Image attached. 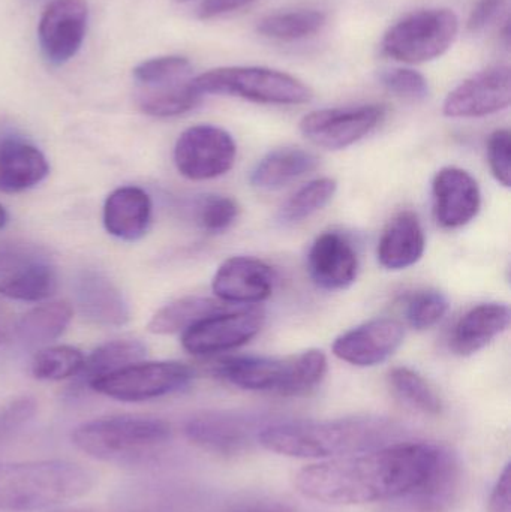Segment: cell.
<instances>
[{"label":"cell","mask_w":511,"mask_h":512,"mask_svg":"<svg viewBox=\"0 0 511 512\" xmlns=\"http://www.w3.org/2000/svg\"><path fill=\"white\" fill-rule=\"evenodd\" d=\"M438 453V444L398 442L306 466L296 475V486L303 496L321 504L392 502L428 477Z\"/></svg>","instance_id":"obj_1"},{"label":"cell","mask_w":511,"mask_h":512,"mask_svg":"<svg viewBox=\"0 0 511 512\" xmlns=\"http://www.w3.org/2000/svg\"><path fill=\"white\" fill-rule=\"evenodd\" d=\"M404 435L399 424L381 417L278 421L263 427L258 444L281 456L330 460L398 444Z\"/></svg>","instance_id":"obj_2"},{"label":"cell","mask_w":511,"mask_h":512,"mask_svg":"<svg viewBox=\"0 0 511 512\" xmlns=\"http://www.w3.org/2000/svg\"><path fill=\"white\" fill-rule=\"evenodd\" d=\"M92 471L66 460L0 463V511H38L83 498Z\"/></svg>","instance_id":"obj_3"},{"label":"cell","mask_w":511,"mask_h":512,"mask_svg":"<svg viewBox=\"0 0 511 512\" xmlns=\"http://www.w3.org/2000/svg\"><path fill=\"white\" fill-rule=\"evenodd\" d=\"M327 357L320 349H308L290 357H233L216 364V378L246 391L279 396H306L327 375Z\"/></svg>","instance_id":"obj_4"},{"label":"cell","mask_w":511,"mask_h":512,"mask_svg":"<svg viewBox=\"0 0 511 512\" xmlns=\"http://www.w3.org/2000/svg\"><path fill=\"white\" fill-rule=\"evenodd\" d=\"M173 430L161 418L119 415L81 424L72 433L78 450L104 462L137 463L164 450Z\"/></svg>","instance_id":"obj_5"},{"label":"cell","mask_w":511,"mask_h":512,"mask_svg":"<svg viewBox=\"0 0 511 512\" xmlns=\"http://www.w3.org/2000/svg\"><path fill=\"white\" fill-rule=\"evenodd\" d=\"M201 95L237 96L269 105H300L312 99V90L299 78L260 66H227L194 78Z\"/></svg>","instance_id":"obj_6"},{"label":"cell","mask_w":511,"mask_h":512,"mask_svg":"<svg viewBox=\"0 0 511 512\" xmlns=\"http://www.w3.org/2000/svg\"><path fill=\"white\" fill-rule=\"evenodd\" d=\"M459 32V20L450 9H425L407 15L390 27L381 50L398 62L425 63L443 56Z\"/></svg>","instance_id":"obj_7"},{"label":"cell","mask_w":511,"mask_h":512,"mask_svg":"<svg viewBox=\"0 0 511 512\" xmlns=\"http://www.w3.org/2000/svg\"><path fill=\"white\" fill-rule=\"evenodd\" d=\"M194 376V369L179 361H138L95 379L89 387L120 402H146L183 390Z\"/></svg>","instance_id":"obj_8"},{"label":"cell","mask_w":511,"mask_h":512,"mask_svg":"<svg viewBox=\"0 0 511 512\" xmlns=\"http://www.w3.org/2000/svg\"><path fill=\"white\" fill-rule=\"evenodd\" d=\"M237 146L225 129L197 125L186 129L174 147V164L186 179L194 182L218 179L236 162Z\"/></svg>","instance_id":"obj_9"},{"label":"cell","mask_w":511,"mask_h":512,"mask_svg":"<svg viewBox=\"0 0 511 512\" xmlns=\"http://www.w3.org/2000/svg\"><path fill=\"white\" fill-rule=\"evenodd\" d=\"M384 116L383 105L326 108L303 117L300 131L315 146L342 150L368 137L383 122Z\"/></svg>","instance_id":"obj_10"},{"label":"cell","mask_w":511,"mask_h":512,"mask_svg":"<svg viewBox=\"0 0 511 512\" xmlns=\"http://www.w3.org/2000/svg\"><path fill=\"white\" fill-rule=\"evenodd\" d=\"M264 321L266 316L261 310H224L188 328L183 333L182 345L195 357H212L233 351L258 336Z\"/></svg>","instance_id":"obj_11"},{"label":"cell","mask_w":511,"mask_h":512,"mask_svg":"<svg viewBox=\"0 0 511 512\" xmlns=\"http://www.w3.org/2000/svg\"><path fill=\"white\" fill-rule=\"evenodd\" d=\"M266 426L251 415L239 412H200L185 423V435L192 444L210 453L236 456L254 444Z\"/></svg>","instance_id":"obj_12"},{"label":"cell","mask_w":511,"mask_h":512,"mask_svg":"<svg viewBox=\"0 0 511 512\" xmlns=\"http://www.w3.org/2000/svg\"><path fill=\"white\" fill-rule=\"evenodd\" d=\"M464 469L458 454L440 445L437 462L428 477L407 495L395 499L386 512H450L462 495Z\"/></svg>","instance_id":"obj_13"},{"label":"cell","mask_w":511,"mask_h":512,"mask_svg":"<svg viewBox=\"0 0 511 512\" xmlns=\"http://www.w3.org/2000/svg\"><path fill=\"white\" fill-rule=\"evenodd\" d=\"M511 72L509 66H492L477 72L449 93L443 105L444 116L477 119L509 108Z\"/></svg>","instance_id":"obj_14"},{"label":"cell","mask_w":511,"mask_h":512,"mask_svg":"<svg viewBox=\"0 0 511 512\" xmlns=\"http://www.w3.org/2000/svg\"><path fill=\"white\" fill-rule=\"evenodd\" d=\"M89 8L86 0H51L39 20L42 53L54 65H62L77 54L86 35Z\"/></svg>","instance_id":"obj_15"},{"label":"cell","mask_w":511,"mask_h":512,"mask_svg":"<svg viewBox=\"0 0 511 512\" xmlns=\"http://www.w3.org/2000/svg\"><path fill=\"white\" fill-rule=\"evenodd\" d=\"M404 337V325L396 319H371L341 334L333 343V354L351 366L374 367L389 360Z\"/></svg>","instance_id":"obj_16"},{"label":"cell","mask_w":511,"mask_h":512,"mask_svg":"<svg viewBox=\"0 0 511 512\" xmlns=\"http://www.w3.org/2000/svg\"><path fill=\"white\" fill-rule=\"evenodd\" d=\"M435 219L446 230H458L470 224L482 207L479 183L468 171L446 167L432 182Z\"/></svg>","instance_id":"obj_17"},{"label":"cell","mask_w":511,"mask_h":512,"mask_svg":"<svg viewBox=\"0 0 511 512\" xmlns=\"http://www.w3.org/2000/svg\"><path fill=\"white\" fill-rule=\"evenodd\" d=\"M272 268L252 256H231L219 265L212 288L222 303L257 304L272 295Z\"/></svg>","instance_id":"obj_18"},{"label":"cell","mask_w":511,"mask_h":512,"mask_svg":"<svg viewBox=\"0 0 511 512\" xmlns=\"http://www.w3.org/2000/svg\"><path fill=\"white\" fill-rule=\"evenodd\" d=\"M312 280L326 291H344L356 282L359 256L342 234L329 231L315 239L308 255Z\"/></svg>","instance_id":"obj_19"},{"label":"cell","mask_w":511,"mask_h":512,"mask_svg":"<svg viewBox=\"0 0 511 512\" xmlns=\"http://www.w3.org/2000/svg\"><path fill=\"white\" fill-rule=\"evenodd\" d=\"M75 300L84 318L105 327H122L129 309L122 292L98 271L87 270L75 280Z\"/></svg>","instance_id":"obj_20"},{"label":"cell","mask_w":511,"mask_h":512,"mask_svg":"<svg viewBox=\"0 0 511 512\" xmlns=\"http://www.w3.org/2000/svg\"><path fill=\"white\" fill-rule=\"evenodd\" d=\"M152 221V200L137 186H123L105 201L104 225L108 234L125 242L140 240Z\"/></svg>","instance_id":"obj_21"},{"label":"cell","mask_w":511,"mask_h":512,"mask_svg":"<svg viewBox=\"0 0 511 512\" xmlns=\"http://www.w3.org/2000/svg\"><path fill=\"white\" fill-rule=\"evenodd\" d=\"M510 324V309L506 304L483 303L468 310L450 336V349L461 357H470L485 349Z\"/></svg>","instance_id":"obj_22"},{"label":"cell","mask_w":511,"mask_h":512,"mask_svg":"<svg viewBox=\"0 0 511 512\" xmlns=\"http://www.w3.org/2000/svg\"><path fill=\"white\" fill-rule=\"evenodd\" d=\"M425 248V231L419 216L407 210L396 215L381 234L378 262L387 270H405L422 259Z\"/></svg>","instance_id":"obj_23"},{"label":"cell","mask_w":511,"mask_h":512,"mask_svg":"<svg viewBox=\"0 0 511 512\" xmlns=\"http://www.w3.org/2000/svg\"><path fill=\"white\" fill-rule=\"evenodd\" d=\"M41 150L17 138L0 141V192L18 194L39 185L48 176Z\"/></svg>","instance_id":"obj_24"},{"label":"cell","mask_w":511,"mask_h":512,"mask_svg":"<svg viewBox=\"0 0 511 512\" xmlns=\"http://www.w3.org/2000/svg\"><path fill=\"white\" fill-rule=\"evenodd\" d=\"M317 165L318 158L314 153L302 147H281L258 161L249 176V182L260 191H281L314 171Z\"/></svg>","instance_id":"obj_25"},{"label":"cell","mask_w":511,"mask_h":512,"mask_svg":"<svg viewBox=\"0 0 511 512\" xmlns=\"http://www.w3.org/2000/svg\"><path fill=\"white\" fill-rule=\"evenodd\" d=\"M72 315L74 310L68 301L41 304L15 322L14 334L26 345H47L65 333Z\"/></svg>","instance_id":"obj_26"},{"label":"cell","mask_w":511,"mask_h":512,"mask_svg":"<svg viewBox=\"0 0 511 512\" xmlns=\"http://www.w3.org/2000/svg\"><path fill=\"white\" fill-rule=\"evenodd\" d=\"M194 78L138 87L137 102L143 113L153 117H176L194 110L201 102Z\"/></svg>","instance_id":"obj_27"},{"label":"cell","mask_w":511,"mask_h":512,"mask_svg":"<svg viewBox=\"0 0 511 512\" xmlns=\"http://www.w3.org/2000/svg\"><path fill=\"white\" fill-rule=\"evenodd\" d=\"M56 289V271L42 258L21 265L0 280V295L27 303H38L50 298Z\"/></svg>","instance_id":"obj_28"},{"label":"cell","mask_w":511,"mask_h":512,"mask_svg":"<svg viewBox=\"0 0 511 512\" xmlns=\"http://www.w3.org/2000/svg\"><path fill=\"white\" fill-rule=\"evenodd\" d=\"M224 310H228L225 304L209 297H197V295L183 297L159 309L150 319L147 328L150 333L164 334V336L185 333L192 325Z\"/></svg>","instance_id":"obj_29"},{"label":"cell","mask_w":511,"mask_h":512,"mask_svg":"<svg viewBox=\"0 0 511 512\" xmlns=\"http://www.w3.org/2000/svg\"><path fill=\"white\" fill-rule=\"evenodd\" d=\"M147 348L143 342L137 339H119L98 346L89 357L84 358L81 367V381L87 385L101 376L116 372L129 364L138 363L146 357Z\"/></svg>","instance_id":"obj_30"},{"label":"cell","mask_w":511,"mask_h":512,"mask_svg":"<svg viewBox=\"0 0 511 512\" xmlns=\"http://www.w3.org/2000/svg\"><path fill=\"white\" fill-rule=\"evenodd\" d=\"M338 183L330 177L315 179L294 192L279 209L278 221L282 225H296L323 210L335 197Z\"/></svg>","instance_id":"obj_31"},{"label":"cell","mask_w":511,"mask_h":512,"mask_svg":"<svg viewBox=\"0 0 511 512\" xmlns=\"http://www.w3.org/2000/svg\"><path fill=\"white\" fill-rule=\"evenodd\" d=\"M324 12L315 9L282 12L263 18L258 23V32L276 41H299L320 32L326 24Z\"/></svg>","instance_id":"obj_32"},{"label":"cell","mask_w":511,"mask_h":512,"mask_svg":"<svg viewBox=\"0 0 511 512\" xmlns=\"http://www.w3.org/2000/svg\"><path fill=\"white\" fill-rule=\"evenodd\" d=\"M389 385L395 396L410 408L426 415H440L443 412L440 394L416 370L395 367L389 373Z\"/></svg>","instance_id":"obj_33"},{"label":"cell","mask_w":511,"mask_h":512,"mask_svg":"<svg viewBox=\"0 0 511 512\" xmlns=\"http://www.w3.org/2000/svg\"><path fill=\"white\" fill-rule=\"evenodd\" d=\"M83 363V352L74 346H48L33 358L32 373L41 381H63L78 376Z\"/></svg>","instance_id":"obj_34"},{"label":"cell","mask_w":511,"mask_h":512,"mask_svg":"<svg viewBox=\"0 0 511 512\" xmlns=\"http://www.w3.org/2000/svg\"><path fill=\"white\" fill-rule=\"evenodd\" d=\"M449 310V300L435 289L414 292L407 300L405 316L414 330L425 331L435 327Z\"/></svg>","instance_id":"obj_35"},{"label":"cell","mask_w":511,"mask_h":512,"mask_svg":"<svg viewBox=\"0 0 511 512\" xmlns=\"http://www.w3.org/2000/svg\"><path fill=\"white\" fill-rule=\"evenodd\" d=\"M192 78V65L186 57L164 56L146 60L134 69L138 87L156 86Z\"/></svg>","instance_id":"obj_36"},{"label":"cell","mask_w":511,"mask_h":512,"mask_svg":"<svg viewBox=\"0 0 511 512\" xmlns=\"http://www.w3.org/2000/svg\"><path fill=\"white\" fill-rule=\"evenodd\" d=\"M240 207L236 200L222 195H210L198 207V224L210 234L225 233L239 218Z\"/></svg>","instance_id":"obj_37"},{"label":"cell","mask_w":511,"mask_h":512,"mask_svg":"<svg viewBox=\"0 0 511 512\" xmlns=\"http://www.w3.org/2000/svg\"><path fill=\"white\" fill-rule=\"evenodd\" d=\"M381 84L405 101H425L429 96L428 80L413 69H389L380 75Z\"/></svg>","instance_id":"obj_38"},{"label":"cell","mask_w":511,"mask_h":512,"mask_svg":"<svg viewBox=\"0 0 511 512\" xmlns=\"http://www.w3.org/2000/svg\"><path fill=\"white\" fill-rule=\"evenodd\" d=\"M488 162L495 180L504 188H510L511 135L507 129H498L489 138Z\"/></svg>","instance_id":"obj_39"},{"label":"cell","mask_w":511,"mask_h":512,"mask_svg":"<svg viewBox=\"0 0 511 512\" xmlns=\"http://www.w3.org/2000/svg\"><path fill=\"white\" fill-rule=\"evenodd\" d=\"M36 412V402L33 397L23 396L11 400L0 409V445L20 432Z\"/></svg>","instance_id":"obj_40"},{"label":"cell","mask_w":511,"mask_h":512,"mask_svg":"<svg viewBox=\"0 0 511 512\" xmlns=\"http://www.w3.org/2000/svg\"><path fill=\"white\" fill-rule=\"evenodd\" d=\"M506 5L507 0H477L468 18V30L474 33L482 32L500 17Z\"/></svg>","instance_id":"obj_41"},{"label":"cell","mask_w":511,"mask_h":512,"mask_svg":"<svg viewBox=\"0 0 511 512\" xmlns=\"http://www.w3.org/2000/svg\"><path fill=\"white\" fill-rule=\"evenodd\" d=\"M36 258L39 256L24 246H0V280Z\"/></svg>","instance_id":"obj_42"},{"label":"cell","mask_w":511,"mask_h":512,"mask_svg":"<svg viewBox=\"0 0 511 512\" xmlns=\"http://www.w3.org/2000/svg\"><path fill=\"white\" fill-rule=\"evenodd\" d=\"M254 2L255 0H203L198 8V17L201 20H210L239 11Z\"/></svg>","instance_id":"obj_43"},{"label":"cell","mask_w":511,"mask_h":512,"mask_svg":"<svg viewBox=\"0 0 511 512\" xmlns=\"http://www.w3.org/2000/svg\"><path fill=\"white\" fill-rule=\"evenodd\" d=\"M510 478V465H507L503 474L498 478L494 492L489 499V512H511Z\"/></svg>","instance_id":"obj_44"},{"label":"cell","mask_w":511,"mask_h":512,"mask_svg":"<svg viewBox=\"0 0 511 512\" xmlns=\"http://www.w3.org/2000/svg\"><path fill=\"white\" fill-rule=\"evenodd\" d=\"M233 512H294L290 505L276 501H261L254 504L243 505Z\"/></svg>","instance_id":"obj_45"},{"label":"cell","mask_w":511,"mask_h":512,"mask_svg":"<svg viewBox=\"0 0 511 512\" xmlns=\"http://www.w3.org/2000/svg\"><path fill=\"white\" fill-rule=\"evenodd\" d=\"M11 333H14V325H11L8 315H6L3 307L0 306V343H5L6 340H9Z\"/></svg>","instance_id":"obj_46"},{"label":"cell","mask_w":511,"mask_h":512,"mask_svg":"<svg viewBox=\"0 0 511 512\" xmlns=\"http://www.w3.org/2000/svg\"><path fill=\"white\" fill-rule=\"evenodd\" d=\"M6 222H8V213H6V210L0 206V230L5 228Z\"/></svg>","instance_id":"obj_47"},{"label":"cell","mask_w":511,"mask_h":512,"mask_svg":"<svg viewBox=\"0 0 511 512\" xmlns=\"http://www.w3.org/2000/svg\"><path fill=\"white\" fill-rule=\"evenodd\" d=\"M53 512H83V511H77V510H68V511H53Z\"/></svg>","instance_id":"obj_48"},{"label":"cell","mask_w":511,"mask_h":512,"mask_svg":"<svg viewBox=\"0 0 511 512\" xmlns=\"http://www.w3.org/2000/svg\"><path fill=\"white\" fill-rule=\"evenodd\" d=\"M177 2H189V0H177Z\"/></svg>","instance_id":"obj_49"}]
</instances>
